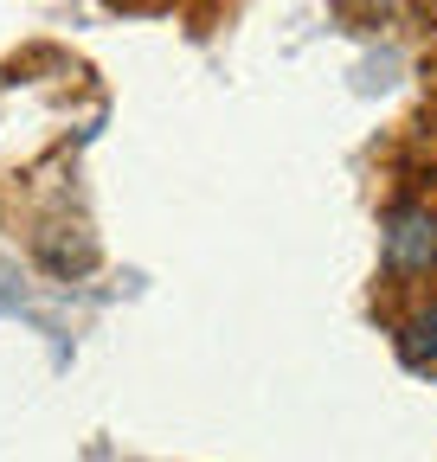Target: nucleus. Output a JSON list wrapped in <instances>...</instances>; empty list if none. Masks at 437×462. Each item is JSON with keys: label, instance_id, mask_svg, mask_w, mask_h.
I'll return each instance as SVG.
<instances>
[{"label": "nucleus", "instance_id": "2", "mask_svg": "<svg viewBox=\"0 0 437 462\" xmlns=\"http://www.w3.org/2000/svg\"><path fill=\"white\" fill-rule=\"evenodd\" d=\"M399 354H405L412 366H437V296L399 328Z\"/></svg>", "mask_w": 437, "mask_h": 462}, {"label": "nucleus", "instance_id": "1", "mask_svg": "<svg viewBox=\"0 0 437 462\" xmlns=\"http://www.w3.org/2000/svg\"><path fill=\"white\" fill-rule=\"evenodd\" d=\"M379 257L393 276H431L437 270V212L431 206H393L379 231Z\"/></svg>", "mask_w": 437, "mask_h": 462}]
</instances>
